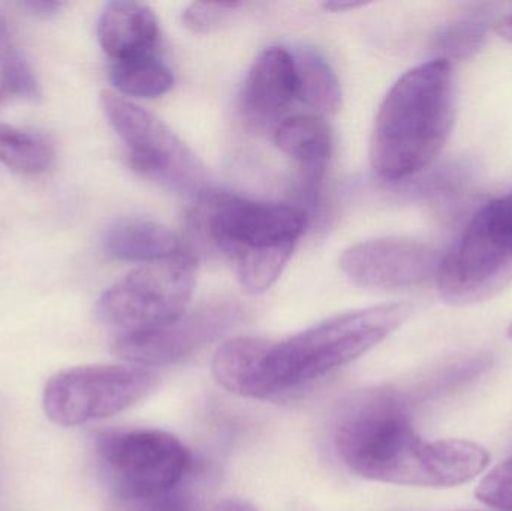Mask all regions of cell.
I'll return each mask as SVG.
<instances>
[{
	"instance_id": "obj_29",
	"label": "cell",
	"mask_w": 512,
	"mask_h": 511,
	"mask_svg": "<svg viewBox=\"0 0 512 511\" xmlns=\"http://www.w3.org/2000/svg\"><path fill=\"white\" fill-rule=\"evenodd\" d=\"M508 336L512 339V324L510 326V329H508Z\"/></svg>"
},
{
	"instance_id": "obj_23",
	"label": "cell",
	"mask_w": 512,
	"mask_h": 511,
	"mask_svg": "<svg viewBox=\"0 0 512 511\" xmlns=\"http://www.w3.org/2000/svg\"><path fill=\"white\" fill-rule=\"evenodd\" d=\"M122 511H191L188 501L177 489L150 497L120 500Z\"/></svg>"
},
{
	"instance_id": "obj_11",
	"label": "cell",
	"mask_w": 512,
	"mask_h": 511,
	"mask_svg": "<svg viewBox=\"0 0 512 511\" xmlns=\"http://www.w3.org/2000/svg\"><path fill=\"white\" fill-rule=\"evenodd\" d=\"M230 302H212L167 326L132 335L114 336L111 350L137 366L168 365L194 353L222 333L236 317Z\"/></svg>"
},
{
	"instance_id": "obj_1",
	"label": "cell",
	"mask_w": 512,
	"mask_h": 511,
	"mask_svg": "<svg viewBox=\"0 0 512 511\" xmlns=\"http://www.w3.org/2000/svg\"><path fill=\"white\" fill-rule=\"evenodd\" d=\"M411 314L409 303H384L337 315L282 342L256 339L239 396L268 399L319 380L381 344Z\"/></svg>"
},
{
	"instance_id": "obj_6",
	"label": "cell",
	"mask_w": 512,
	"mask_h": 511,
	"mask_svg": "<svg viewBox=\"0 0 512 511\" xmlns=\"http://www.w3.org/2000/svg\"><path fill=\"white\" fill-rule=\"evenodd\" d=\"M197 263L185 252L143 264L102 294L98 315L114 336L147 332L188 312Z\"/></svg>"
},
{
	"instance_id": "obj_13",
	"label": "cell",
	"mask_w": 512,
	"mask_h": 511,
	"mask_svg": "<svg viewBox=\"0 0 512 511\" xmlns=\"http://www.w3.org/2000/svg\"><path fill=\"white\" fill-rule=\"evenodd\" d=\"M274 140L286 156L297 162L303 194L307 200L315 201L333 150L328 123L316 114H297L277 125Z\"/></svg>"
},
{
	"instance_id": "obj_10",
	"label": "cell",
	"mask_w": 512,
	"mask_h": 511,
	"mask_svg": "<svg viewBox=\"0 0 512 511\" xmlns=\"http://www.w3.org/2000/svg\"><path fill=\"white\" fill-rule=\"evenodd\" d=\"M442 255L417 240L375 239L343 252L340 266L355 284L381 290L418 287L438 279Z\"/></svg>"
},
{
	"instance_id": "obj_5",
	"label": "cell",
	"mask_w": 512,
	"mask_h": 511,
	"mask_svg": "<svg viewBox=\"0 0 512 511\" xmlns=\"http://www.w3.org/2000/svg\"><path fill=\"white\" fill-rule=\"evenodd\" d=\"M436 282L453 306L486 302L512 284V191L472 215L442 257Z\"/></svg>"
},
{
	"instance_id": "obj_4",
	"label": "cell",
	"mask_w": 512,
	"mask_h": 511,
	"mask_svg": "<svg viewBox=\"0 0 512 511\" xmlns=\"http://www.w3.org/2000/svg\"><path fill=\"white\" fill-rule=\"evenodd\" d=\"M336 449L349 471L370 480L421 486L427 441L415 432L403 401L394 393H363L340 414Z\"/></svg>"
},
{
	"instance_id": "obj_27",
	"label": "cell",
	"mask_w": 512,
	"mask_h": 511,
	"mask_svg": "<svg viewBox=\"0 0 512 511\" xmlns=\"http://www.w3.org/2000/svg\"><path fill=\"white\" fill-rule=\"evenodd\" d=\"M496 32L502 36V38L507 39L508 42L512 44V14L507 15V17L502 18L498 24H496Z\"/></svg>"
},
{
	"instance_id": "obj_3",
	"label": "cell",
	"mask_w": 512,
	"mask_h": 511,
	"mask_svg": "<svg viewBox=\"0 0 512 511\" xmlns=\"http://www.w3.org/2000/svg\"><path fill=\"white\" fill-rule=\"evenodd\" d=\"M306 227L303 210L227 192H207L195 228L233 266L242 287L261 294L282 275Z\"/></svg>"
},
{
	"instance_id": "obj_17",
	"label": "cell",
	"mask_w": 512,
	"mask_h": 511,
	"mask_svg": "<svg viewBox=\"0 0 512 511\" xmlns=\"http://www.w3.org/2000/svg\"><path fill=\"white\" fill-rule=\"evenodd\" d=\"M56 147L48 135L0 123V162L20 174H41L50 170Z\"/></svg>"
},
{
	"instance_id": "obj_18",
	"label": "cell",
	"mask_w": 512,
	"mask_h": 511,
	"mask_svg": "<svg viewBox=\"0 0 512 511\" xmlns=\"http://www.w3.org/2000/svg\"><path fill=\"white\" fill-rule=\"evenodd\" d=\"M493 21L492 12L483 8L454 18L442 26L433 39L436 59L451 63L474 56L486 44Z\"/></svg>"
},
{
	"instance_id": "obj_26",
	"label": "cell",
	"mask_w": 512,
	"mask_h": 511,
	"mask_svg": "<svg viewBox=\"0 0 512 511\" xmlns=\"http://www.w3.org/2000/svg\"><path fill=\"white\" fill-rule=\"evenodd\" d=\"M360 6H364V2H355V0H334V2L324 3V8L333 12L349 11V9L360 8Z\"/></svg>"
},
{
	"instance_id": "obj_16",
	"label": "cell",
	"mask_w": 512,
	"mask_h": 511,
	"mask_svg": "<svg viewBox=\"0 0 512 511\" xmlns=\"http://www.w3.org/2000/svg\"><path fill=\"white\" fill-rule=\"evenodd\" d=\"M292 56L297 69L298 99L318 113H336L342 104V90L330 63L309 48Z\"/></svg>"
},
{
	"instance_id": "obj_15",
	"label": "cell",
	"mask_w": 512,
	"mask_h": 511,
	"mask_svg": "<svg viewBox=\"0 0 512 511\" xmlns=\"http://www.w3.org/2000/svg\"><path fill=\"white\" fill-rule=\"evenodd\" d=\"M105 251L120 261L149 264L179 254L180 242L173 231L149 219L116 222L105 234Z\"/></svg>"
},
{
	"instance_id": "obj_14",
	"label": "cell",
	"mask_w": 512,
	"mask_h": 511,
	"mask_svg": "<svg viewBox=\"0 0 512 511\" xmlns=\"http://www.w3.org/2000/svg\"><path fill=\"white\" fill-rule=\"evenodd\" d=\"M98 38L114 62L156 54L159 27L155 12L140 2H110L99 18Z\"/></svg>"
},
{
	"instance_id": "obj_21",
	"label": "cell",
	"mask_w": 512,
	"mask_h": 511,
	"mask_svg": "<svg viewBox=\"0 0 512 511\" xmlns=\"http://www.w3.org/2000/svg\"><path fill=\"white\" fill-rule=\"evenodd\" d=\"M475 494L492 509L512 511V458L493 468L481 480Z\"/></svg>"
},
{
	"instance_id": "obj_22",
	"label": "cell",
	"mask_w": 512,
	"mask_h": 511,
	"mask_svg": "<svg viewBox=\"0 0 512 511\" xmlns=\"http://www.w3.org/2000/svg\"><path fill=\"white\" fill-rule=\"evenodd\" d=\"M243 3L195 2L183 12V23L194 33H209L218 29Z\"/></svg>"
},
{
	"instance_id": "obj_28",
	"label": "cell",
	"mask_w": 512,
	"mask_h": 511,
	"mask_svg": "<svg viewBox=\"0 0 512 511\" xmlns=\"http://www.w3.org/2000/svg\"><path fill=\"white\" fill-rule=\"evenodd\" d=\"M6 87L0 84V104H2L3 98H5Z\"/></svg>"
},
{
	"instance_id": "obj_9",
	"label": "cell",
	"mask_w": 512,
	"mask_h": 511,
	"mask_svg": "<svg viewBox=\"0 0 512 511\" xmlns=\"http://www.w3.org/2000/svg\"><path fill=\"white\" fill-rule=\"evenodd\" d=\"M96 452L113 479L119 500L174 491L191 467L186 447L158 429L105 432L96 440Z\"/></svg>"
},
{
	"instance_id": "obj_7",
	"label": "cell",
	"mask_w": 512,
	"mask_h": 511,
	"mask_svg": "<svg viewBox=\"0 0 512 511\" xmlns=\"http://www.w3.org/2000/svg\"><path fill=\"white\" fill-rule=\"evenodd\" d=\"M158 375L137 365L78 366L45 384L42 405L51 422L65 428L108 419L143 401Z\"/></svg>"
},
{
	"instance_id": "obj_19",
	"label": "cell",
	"mask_w": 512,
	"mask_h": 511,
	"mask_svg": "<svg viewBox=\"0 0 512 511\" xmlns=\"http://www.w3.org/2000/svg\"><path fill=\"white\" fill-rule=\"evenodd\" d=\"M110 81L122 95L152 99L165 95L173 87L174 77L156 54L114 62Z\"/></svg>"
},
{
	"instance_id": "obj_25",
	"label": "cell",
	"mask_w": 512,
	"mask_h": 511,
	"mask_svg": "<svg viewBox=\"0 0 512 511\" xmlns=\"http://www.w3.org/2000/svg\"><path fill=\"white\" fill-rule=\"evenodd\" d=\"M212 511H256L255 507L252 504L246 503L243 500H236V498H231V500L222 501L218 506L215 507Z\"/></svg>"
},
{
	"instance_id": "obj_2",
	"label": "cell",
	"mask_w": 512,
	"mask_h": 511,
	"mask_svg": "<svg viewBox=\"0 0 512 511\" xmlns=\"http://www.w3.org/2000/svg\"><path fill=\"white\" fill-rule=\"evenodd\" d=\"M454 122L451 63L429 60L402 75L379 107L370 164L379 179L402 182L423 173L444 149Z\"/></svg>"
},
{
	"instance_id": "obj_24",
	"label": "cell",
	"mask_w": 512,
	"mask_h": 511,
	"mask_svg": "<svg viewBox=\"0 0 512 511\" xmlns=\"http://www.w3.org/2000/svg\"><path fill=\"white\" fill-rule=\"evenodd\" d=\"M24 9L32 12V14L38 15V17H51V15H56L57 12L62 11L65 8V3L63 2H47V0H30V2L21 3Z\"/></svg>"
},
{
	"instance_id": "obj_8",
	"label": "cell",
	"mask_w": 512,
	"mask_h": 511,
	"mask_svg": "<svg viewBox=\"0 0 512 511\" xmlns=\"http://www.w3.org/2000/svg\"><path fill=\"white\" fill-rule=\"evenodd\" d=\"M101 104L138 174L177 192L192 194L201 188L197 158L162 120L111 90L101 93Z\"/></svg>"
},
{
	"instance_id": "obj_12",
	"label": "cell",
	"mask_w": 512,
	"mask_h": 511,
	"mask_svg": "<svg viewBox=\"0 0 512 511\" xmlns=\"http://www.w3.org/2000/svg\"><path fill=\"white\" fill-rule=\"evenodd\" d=\"M245 108L258 122L279 120L298 99L294 56L283 47H270L259 54L245 86Z\"/></svg>"
},
{
	"instance_id": "obj_20",
	"label": "cell",
	"mask_w": 512,
	"mask_h": 511,
	"mask_svg": "<svg viewBox=\"0 0 512 511\" xmlns=\"http://www.w3.org/2000/svg\"><path fill=\"white\" fill-rule=\"evenodd\" d=\"M0 78L9 92L36 101L41 98V86L26 57L12 38L5 18L0 15Z\"/></svg>"
}]
</instances>
